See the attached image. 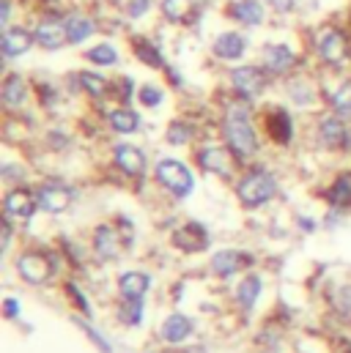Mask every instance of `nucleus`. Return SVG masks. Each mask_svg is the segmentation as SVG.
<instances>
[{
  "label": "nucleus",
  "mask_w": 351,
  "mask_h": 353,
  "mask_svg": "<svg viewBox=\"0 0 351 353\" xmlns=\"http://www.w3.org/2000/svg\"><path fill=\"white\" fill-rule=\"evenodd\" d=\"M316 52L324 63H343L349 58V33L335 25H327L316 39Z\"/></svg>",
  "instance_id": "3"
},
{
  "label": "nucleus",
  "mask_w": 351,
  "mask_h": 353,
  "mask_svg": "<svg viewBox=\"0 0 351 353\" xmlns=\"http://www.w3.org/2000/svg\"><path fill=\"white\" fill-rule=\"evenodd\" d=\"M50 261H47V255H41V252H25V255H19L17 258V271H19V276L22 279H28L30 285H41L47 276H50Z\"/></svg>",
  "instance_id": "13"
},
{
  "label": "nucleus",
  "mask_w": 351,
  "mask_h": 353,
  "mask_svg": "<svg viewBox=\"0 0 351 353\" xmlns=\"http://www.w3.org/2000/svg\"><path fill=\"white\" fill-rule=\"evenodd\" d=\"M80 326L86 329V334L91 337V340H93V343H96V348H99V351H102V353H110V345H107V343H104V340H102V337H99V334H96L93 329H88L86 323H80Z\"/></svg>",
  "instance_id": "42"
},
{
  "label": "nucleus",
  "mask_w": 351,
  "mask_h": 353,
  "mask_svg": "<svg viewBox=\"0 0 351 353\" xmlns=\"http://www.w3.org/2000/svg\"><path fill=\"white\" fill-rule=\"evenodd\" d=\"M330 203L335 208H349L351 205V173H343L332 186H330Z\"/></svg>",
  "instance_id": "27"
},
{
  "label": "nucleus",
  "mask_w": 351,
  "mask_h": 353,
  "mask_svg": "<svg viewBox=\"0 0 351 353\" xmlns=\"http://www.w3.org/2000/svg\"><path fill=\"white\" fill-rule=\"evenodd\" d=\"M198 162H200L203 170L217 173V176H231V168H234L231 154H228L225 148H220V145H209V148H203V151L198 154Z\"/></svg>",
  "instance_id": "16"
},
{
  "label": "nucleus",
  "mask_w": 351,
  "mask_h": 353,
  "mask_svg": "<svg viewBox=\"0 0 351 353\" xmlns=\"http://www.w3.org/2000/svg\"><path fill=\"white\" fill-rule=\"evenodd\" d=\"M0 25L3 30L11 28V0H0Z\"/></svg>",
  "instance_id": "40"
},
{
  "label": "nucleus",
  "mask_w": 351,
  "mask_h": 353,
  "mask_svg": "<svg viewBox=\"0 0 351 353\" xmlns=\"http://www.w3.org/2000/svg\"><path fill=\"white\" fill-rule=\"evenodd\" d=\"M236 293H239V304H242L245 310H250V307L258 301V293H261V279H258V276H245Z\"/></svg>",
  "instance_id": "30"
},
{
  "label": "nucleus",
  "mask_w": 351,
  "mask_h": 353,
  "mask_svg": "<svg viewBox=\"0 0 351 353\" xmlns=\"http://www.w3.org/2000/svg\"><path fill=\"white\" fill-rule=\"evenodd\" d=\"M33 36H36V44L47 52H55V50H64L69 44V36H66V25H64V17H55V14H44L36 28H33Z\"/></svg>",
  "instance_id": "4"
},
{
  "label": "nucleus",
  "mask_w": 351,
  "mask_h": 353,
  "mask_svg": "<svg viewBox=\"0 0 351 353\" xmlns=\"http://www.w3.org/2000/svg\"><path fill=\"white\" fill-rule=\"evenodd\" d=\"M225 137H228L234 154L242 157V159H247V157H253V154L258 151V137H256V132H253L250 115H247V110H242L239 104H234V107L228 110V118H225Z\"/></svg>",
  "instance_id": "1"
},
{
  "label": "nucleus",
  "mask_w": 351,
  "mask_h": 353,
  "mask_svg": "<svg viewBox=\"0 0 351 353\" xmlns=\"http://www.w3.org/2000/svg\"><path fill=\"white\" fill-rule=\"evenodd\" d=\"M245 263H247V258H242L236 250H220L211 258V271L217 276H231V274H236Z\"/></svg>",
  "instance_id": "24"
},
{
  "label": "nucleus",
  "mask_w": 351,
  "mask_h": 353,
  "mask_svg": "<svg viewBox=\"0 0 351 353\" xmlns=\"http://www.w3.org/2000/svg\"><path fill=\"white\" fill-rule=\"evenodd\" d=\"M189 334H192V321L181 312L168 315V321L162 323V340L165 343H184Z\"/></svg>",
  "instance_id": "22"
},
{
  "label": "nucleus",
  "mask_w": 351,
  "mask_h": 353,
  "mask_svg": "<svg viewBox=\"0 0 351 353\" xmlns=\"http://www.w3.org/2000/svg\"><path fill=\"white\" fill-rule=\"evenodd\" d=\"M269 6L263 0H228L225 3V17L242 28H258L266 22Z\"/></svg>",
  "instance_id": "5"
},
{
  "label": "nucleus",
  "mask_w": 351,
  "mask_h": 353,
  "mask_svg": "<svg viewBox=\"0 0 351 353\" xmlns=\"http://www.w3.org/2000/svg\"><path fill=\"white\" fill-rule=\"evenodd\" d=\"M266 69H258V66H239V69H234L231 72V83H234V90L242 96V99H247V101H253V99H258L266 88V74H263Z\"/></svg>",
  "instance_id": "7"
},
{
  "label": "nucleus",
  "mask_w": 351,
  "mask_h": 353,
  "mask_svg": "<svg viewBox=\"0 0 351 353\" xmlns=\"http://www.w3.org/2000/svg\"><path fill=\"white\" fill-rule=\"evenodd\" d=\"M93 250H96V255L104 258V261L118 258V252H121V239H118L115 228H110V225L96 228V233H93Z\"/></svg>",
  "instance_id": "20"
},
{
  "label": "nucleus",
  "mask_w": 351,
  "mask_h": 353,
  "mask_svg": "<svg viewBox=\"0 0 351 353\" xmlns=\"http://www.w3.org/2000/svg\"><path fill=\"white\" fill-rule=\"evenodd\" d=\"M335 304L346 312V315H351V285H346V288H341V293L335 296Z\"/></svg>",
  "instance_id": "38"
},
{
  "label": "nucleus",
  "mask_w": 351,
  "mask_h": 353,
  "mask_svg": "<svg viewBox=\"0 0 351 353\" xmlns=\"http://www.w3.org/2000/svg\"><path fill=\"white\" fill-rule=\"evenodd\" d=\"M25 99H28V83H25V77L22 74H8L3 80V101L8 107H19V104H25Z\"/></svg>",
  "instance_id": "26"
},
{
  "label": "nucleus",
  "mask_w": 351,
  "mask_h": 353,
  "mask_svg": "<svg viewBox=\"0 0 351 353\" xmlns=\"http://www.w3.org/2000/svg\"><path fill=\"white\" fill-rule=\"evenodd\" d=\"M80 83H83V88H86L93 99H104V96L113 90V85H110L102 74H93V72H83V74H80Z\"/></svg>",
  "instance_id": "31"
},
{
  "label": "nucleus",
  "mask_w": 351,
  "mask_h": 353,
  "mask_svg": "<svg viewBox=\"0 0 351 353\" xmlns=\"http://www.w3.org/2000/svg\"><path fill=\"white\" fill-rule=\"evenodd\" d=\"M195 11H198V3H195V0H160V14H162L168 22H173V25H187V22H192Z\"/></svg>",
  "instance_id": "19"
},
{
  "label": "nucleus",
  "mask_w": 351,
  "mask_h": 353,
  "mask_svg": "<svg viewBox=\"0 0 351 353\" xmlns=\"http://www.w3.org/2000/svg\"><path fill=\"white\" fill-rule=\"evenodd\" d=\"M118 99H124V101H126V99H132V88H135V85H132V80H129V77H121V80H118Z\"/></svg>",
  "instance_id": "41"
},
{
  "label": "nucleus",
  "mask_w": 351,
  "mask_h": 353,
  "mask_svg": "<svg viewBox=\"0 0 351 353\" xmlns=\"http://www.w3.org/2000/svg\"><path fill=\"white\" fill-rule=\"evenodd\" d=\"M64 25H66L69 44H86L88 39L99 30V22L91 14H86V11H69V14H64Z\"/></svg>",
  "instance_id": "12"
},
{
  "label": "nucleus",
  "mask_w": 351,
  "mask_h": 353,
  "mask_svg": "<svg viewBox=\"0 0 351 353\" xmlns=\"http://www.w3.org/2000/svg\"><path fill=\"white\" fill-rule=\"evenodd\" d=\"M3 310H6V318H17V312H19V304H17L14 299H6V301H3Z\"/></svg>",
  "instance_id": "44"
},
{
  "label": "nucleus",
  "mask_w": 351,
  "mask_h": 353,
  "mask_svg": "<svg viewBox=\"0 0 351 353\" xmlns=\"http://www.w3.org/2000/svg\"><path fill=\"white\" fill-rule=\"evenodd\" d=\"M332 107H335L341 115H351V83H343L341 88L335 90V96H332Z\"/></svg>",
  "instance_id": "33"
},
{
  "label": "nucleus",
  "mask_w": 351,
  "mask_h": 353,
  "mask_svg": "<svg viewBox=\"0 0 351 353\" xmlns=\"http://www.w3.org/2000/svg\"><path fill=\"white\" fill-rule=\"evenodd\" d=\"M86 58L96 66H115L118 63V50L110 44V41H102V44H93L86 52Z\"/></svg>",
  "instance_id": "29"
},
{
  "label": "nucleus",
  "mask_w": 351,
  "mask_h": 353,
  "mask_svg": "<svg viewBox=\"0 0 351 353\" xmlns=\"http://www.w3.org/2000/svg\"><path fill=\"white\" fill-rule=\"evenodd\" d=\"M157 178H160V183H162L165 189H171L178 197L189 194L192 186H195V183H192V173H189L181 162H176V159H162V162L157 165Z\"/></svg>",
  "instance_id": "6"
},
{
  "label": "nucleus",
  "mask_w": 351,
  "mask_h": 353,
  "mask_svg": "<svg viewBox=\"0 0 351 353\" xmlns=\"http://www.w3.org/2000/svg\"><path fill=\"white\" fill-rule=\"evenodd\" d=\"M211 52L220 61H242L245 52H247V36L239 33V30H225V33L214 36Z\"/></svg>",
  "instance_id": "10"
},
{
  "label": "nucleus",
  "mask_w": 351,
  "mask_h": 353,
  "mask_svg": "<svg viewBox=\"0 0 351 353\" xmlns=\"http://www.w3.org/2000/svg\"><path fill=\"white\" fill-rule=\"evenodd\" d=\"M115 165L126 173V176H143V170H146V157L137 151V148H132V145H118L115 148Z\"/></svg>",
  "instance_id": "21"
},
{
  "label": "nucleus",
  "mask_w": 351,
  "mask_h": 353,
  "mask_svg": "<svg viewBox=\"0 0 351 353\" xmlns=\"http://www.w3.org/2000/svg\"><path fill=\"white\" fill-rule=\"evenodd\" d=\"M266 132H269V137H272L274 143L285 145V143L291 140V134H294V126H291V118H288V112H283V110H274V112L266 118Z\"/></svg>",
  "instance_id": "23"
},
{
  "label": "nucleus",
  "mask_w": 351,
  "mask_h": 353,
  "mask_svg": "<svg viewBox=\"0 0 351 353\" xmlns=\"http://www.w3.org/2000/svg\"><path fill=\"white\" fill-rule=\"evenodd\" d=\"M140 101L146 107H157V104H162V90L154 88V85H143L140 88Z\"/></svg>",
  "instance_id": "36"
},
{
  "label": "nucleus",
  "mask_w": 351,
  "mask_h": 353,
  "mask_svg": "<svg viewBox=\"0 0 351 353\" xmlns=\"http://www.w3.org/2000/svg\"><path fill=\"white\" fill-rule=\"evenodd\" d=\"M72 197L75 194H72L69 186L50 181V183H41V189H39V208H44L50 214H61L72 205Z\"/></svg>",
  "instance_id": "11"
},
{
  "label": "nucleus",
  "mask_w": 351,
  "mask_h": 353,
  "mask_svg": "<svg viewBox=\"0 0 351 353\" xmlns=\"http://www.w3.org/2000/svg\"><path fill=\"white\" fill-rule=\"evenodd\" d=\"M140 312H143V301H126V307L121 310V321L129 326L140 323Z\"/></svg>",
  "instance_id": "35"
},
{
  "label": "nucleus",
  "mask_w": 351,
  "mask_h": 353,
  "mask_svg": "<svg viewBox=\"0 0 351 353\" xmlns=\"http://www.w3.org/2000/svg\"><path fill=\"white\" fill-rule=\"evenodd\" d=\"M149 285H151V276L143 274V271H126V274H121V279H118V290H121V296H124L126 301H143Z\"/></svg>",
  "instance_id": "18"
},
{
  "label": "nucleus",
  "mask_w": 351,
  "mask_h": 353,
  "mask_svg": "<svg viewBox=\"0 0 351 353\" xmlns=\"http://www.w3.org/2000/svg\"><path fill=\"white\" fill-rule=\"evenodd\" d=\"M291 93H294V101L296 104H310V88H307V83L305 80H299V83H291Z\"/></svg>",
  "instance_id": "37"
},
{
  "label": "nucleus",
  "mask_w": 351,
  "mask_h": 353,
  "mask_svg": "<svg viewBox=\"0 0 351 353\" xmlns=\"http://www.w3.org/2000/svg\"><path fill=\"white\" fill-rule=\"evenodd\" d=\"M36 205H39V200H33V194L25 192V189H11L3 200V208H6L8 219H30Z\"/></svg>",
  "instance_id": "14"
},
{
  "label": "nucleus",
  "mask_w": 351,
  "mask_h": 353,
  "mask_svg": "<svg viewBox=\"0 0 351 353\" xmlns=\"http://www.w3.org/2000/svg\"><path fill=\"white\" fill-rule=\"evenodd\" d=\"M274 192H277V181L269 176L266 170H250L247 176L239 181V186H236V194H239V200L247 208H256V205H261L266 200H272Z\"/></svg>",
  "instance_id": "2"
},
{
  "label": "nucleus",
  "mask_w": 351,
  "mask_h": 353,
  "mask_svg": "<svg viewBox=\"0 0 351 353\" xmlns=\"http://www.w3.org/2000/svg\"><path fill=\"white\" fill-rule=\"evenodd\" d=\"M187 140H192V126H187V123H181V121L171 123V129H168V143L184 145Z\"/></svg>",
  "instance_id": "34"
},
{
  "label": "nucleus",
  "mask_w": 351,
  "mask_h": 353,
  "mask_svg": "<svg viewBox=\"0 0 351 353\" xmlns=\"http://www.w3.org/2000/svg\"><path fill=\"white\" fill-rule=\"evenodd\" d=\"M173 244L178 250H184V252H200V250L209 244V233H206L203 225L189 222V225L178 228L173 233Z\"/></svg>",
  "instance_id": "15"
},
{
  "label": "nucleus",
  "mask_w": 351,
  "mask_h": 353,
  "mask_svg": "<svg viewBox=\"0 0 351 353\" xmlns=\"http://www.w3.org/2000/svg\"><path fill=\"white\" fill-rule=\"evenodd\" d=\"M66 290H69V296H72V299H75V301L80 304V310H83V312H91V307H88V301H86V299L80 296V290H77V285H66Z\"/></svg>",
  "instance_id": "43"
},
{
  "label": "nucleus",
  "mask_w": 351,
  "mask_h": 353,
  "mask_svg": "<svg viewBox=\"0 0 351 353\" xmlns=\"http://www.w3.org/2000/svg\"><path fill=\"white\" fill-rule=\"evenodd\" d=\"M110 126L121 134H132L140 129V115L132 110H115V112H110Z\"/></svg>",
  "instance_id": "28"
},
{
  "label": "nucleus",
  "mask_w": 351,
  "mask_h": 353,
  "mask_svg": "<svg viewBox=\"0 0 351 353\" xmlns=\"http://www.w3.org/2000/svg\"><path fill=\"white\" fill-rule=\"evenodd\" d=\"M36 44V36L30 28H22V25H11L3 30V39H0V50H3V58L6 61H14L19 55H25L30 47Z\"/></svg>",
  "instance_id": "8"
},
{
  "label": "nucleus",
  "mask_w": 351,
  "mask_h": 353,
  "mask_svg": "<svg viewBox=\"0 0 351 353\" xmlns=\"http://www.w3.org/2000/svg\"><path fill=\"white\" fill-rule=\"evenodd\" d=\"M261 63L269 74H285V72L294 69L296 55H294V50L288 44L272 41V44H263L261 47Z\"/></svg>",
  "instance_id": "9"
},
{
  "label": "nucleus",
  "mask_w": 351,
  "mask_h": 353,
  "mask_svg": "<svg viewBox=\"0 0 351 353\" xmlns=\"http://www.w3.org/2000/svg\"><path fill=\"white\" fill-rule=\"evenodd\" d=\"M272 11H277V14H288V11H294V6H296V0H263Z\"/></svg>",
  "instance_id": "39"
},
{
  "label": "nucleus",
  "mask_w": 351,
  "mask_h": 353,
  "mask_svg": "<svg viewBox=\"0 0 351 353\" xmlns=\"http://www.w3.org/2000/svg\"><path fill=\"white\" fill-rule=\"evenodd\" d=\"M319 140H321L327 148L343 145V140H346V126H343V121H341V118H324V121L319 123Z\"/></svg>",
  "instance_id": "25"
},
{
  "label": "nucleus",
  "mask_w": 351,
  "mask_h": 353,
  "mask_svg": "<svg viewBox=\"0 0 351 353\" xmlns=\"http://www.w3.org/2000/svg\"><path fill=\"white\" fill-rule=\"evenodd\" d=\"M129 47H132L135 58H137L140 63H146L149 69H165V58H162L160 47H157L151 39H146V36H132V39H129Z\"/></svg>",
  "instance_id": "17"
},
{
  "label": "nucleus",
  "mask_w": 351,
  "mask_h": 353,
  "mask_svg": "<svg viewBox=\"0 0 351 353\" xmlns=\"http://www.w3.org/2000/svg\"><path fill=\"white\" fill-rule=\"evenodd\" d=\"M151 8H154L151 0H124V14H126L129 19H143Z\"/></svg>",
  "instance_id": "32"
}]
</instances>
